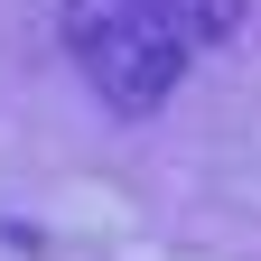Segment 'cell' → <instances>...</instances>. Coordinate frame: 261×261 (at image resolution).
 <instances>
[{"mask_svg": "<svg viewBox=\"0 0 261 261\" xmlns=\"http://www.w3.org/2000/svg\"><path fill=\"white\" fill-rule=\"evenodd\" d=\"M243 28V0H65V56L121 121L159 112L187 65Z\"/></svg>", "mask_w": 261, "mask_h": 261, "instance_id": "cell-1", "label": "cell"}]
</instances>
